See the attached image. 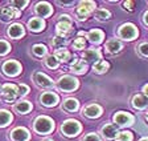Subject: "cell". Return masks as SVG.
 <instances>
[{"label":"cell","mask_w":148,"mask_h":141,"mask_svg":"<svg viewBox=\"0 0 148 141\" xmlns=\"http://www.w3.org/2000/svg\"><path fill=\"white\" fill-rule=\"evenodd\" d=\"M143 22H144L145 25H148V11L144 13V16H143Z\"/></svg>","instance_id":"obj_41"},{"label":"cell","mask_w":148,"mask_h":141,"mask_svg":"<svg viewBox=\"0 0 148 141\" xmlns=\"http://www.w3.org/2000/svg\"><path fill=\"white\" fill-rule=\"evenodd\" d=\"M122 43H120L119 40H116V39H111V40H108L107 43H106L105 45V49L107 51V52H110V53H116V52H119L120 49H122Z\"/></svg>","instance_id":"obj_21"},{"label":"cell","mask_w":148,"mask_h":141,"mask_svg":"<svg viewBox=\"0 0 148 141\" xmlns=\"http://www.w3.org/2000/svg\"><path fill=\"white\" fill-rule=\"evenodd\" d=\"M40 101L45 107H56L58 103V96L54 92H44L40 96Z\"/></svg>","instance_id":"obj_12"},{"label":"cell","mask_w":148,"mask_h":141,"mask_svg":"<svg viewBox=\"0 0 148 141\" xmlns=\"http://www.w3.org/2000/svg\"><path fill=\"white\" fill-rule=\"evenodd\" d=\"M32 51H33V53L36 55V56L42 57V56H45V55H46L48 48H46L45 45H42V44H36V45L32 48Z\"/></svg>","instance_id":"obj_30"},{"label":"cell","mask_w":148,"mask_h":141,"mask_svg":"<svg viewBox=\"0 0 148 141\" xmlns=\"http://www.w3.org/2000/svg\"><path fill=\"white\" fill-rule=\"evenodd\" d=\"M31 109H32V105H31V103L27 101V100L20 101V103L15 104V110L16 112H18L20 115H25V113H28Z\"/></svg>","instance_id":"obj_25"},{"label":"cell","mask_w":148,"mask_h":141,"mask_svg":"<svg viewBox=\"0 0 148 141\" xmlns=\"http://www.w3.org/2000/svg\"><path fill=\"white\" fill-rule=\"evenodd\" d=\"M18 96V89L15 84H5L1 88V99L5 103H12Z\"/></svg>","instance_id":"obj_6"},{"label":"cell","mask_w":148,"mask_h":141,"mask_svg":"<svg viewBox=\"0 0 148 141\" xmlns=\"http://www.w3.org/2000/svg\"><path fill=\"white\" fill-rule=\"evenodd\" d=\"M73 28H71V19L70 16L68 15H61L58 19V23H57V35L61 36V38H65L68 35L71 33Z\"/></svg>","instance_id":"obj_4"},{"label":"cell","mask_w":148,"mask_h":141,"mask_svg":"<svg viewBox=\"0 0 148 141\" xmlns=\"http://www.w3.org/2000/svg\"><path fill=\"white\" fill-rule=\"evenodd\" d=\"M34 12H36V15L40 16V19H41V17H48V16H50L53 10L48 3H37L36 7H34Z\"/></svg>","instance_id":"obj_16"},{"label":"cell","mask_w":148,"mask_h":141,"mask_svg":"<svg viewBox=\"0 0 148 141\" xmlns=\"http://www.w3.org/2000/svg\"><path fill=\"white\" fill-rule=\"evenodd\" d=\"M11 6H16V8L23 10L25 8V6H28V1H11Z\"/></svg>","instance_id":"obj_39"},{"label":"cell","mask_w":148,"mask_h":141,"mask_svg":"<svg viewBox=\"0 0 148 141\" xmlns=\"http://www.w3.org/2000/svg\"><path fill=\"white\" fill-rule=\"evenodd\" d=\"M148 105V101L145 97H143V96H140V94H136V96H134L132 99V107L136 108V109H144L145 107Z\"/></svg>","instance_id":"obj_24"},{"label":"cell","mask_w":148,"mask_h":141,"mask_svg":"<svg viewBox=\"0 0 148 141\" xmlns=\"http://www.w3.org/2000/svg\"><path fill=\"white\" fill-rule=\"evenodd\" d=\"M65 44H66V39L61 38V36H57V38H54L52 40L50 45H52L53 48H57V49H60V47H64Z\"/></svg>","instance_id":"obj_33"},{"label":"cell","mask_w":148,"mask_h":141,"mask_svg":"<svg viewBox=\"0 0 148 141\" xmlns=\"http://www.w3.org/2000/svg\"><path fill=\"white\" fill-rule=\"evenodd\" d=\"M54 57L58 60V61H64V63H66V61H69V60H70V52H69L68 49L60 48V49H57Z\"/></svg>","instance_id":"obj_28"},{"label":"cell","mask_w":148,"mask_h":141,"mask_svg":"<svg viewBox=\"0 0 148 141\" xmlns=\"http://www.w3.org/2000/svg\"><path fill=\"white\" fill-rule=\"evenodd\" d=\"M82 115L86 117H90V119L99 117L102 115V107H99L98 104H90L86 108H83Z\"/></svg>","instance_id":"obj_15"},{"label":"cell","mask_w":148,"mask_h":141,"mask_svg":"<svg viewBox=\"0 0 148 141\" xmlns=\"http://www.w3.org/2000/svg\"><path fill=\"white\" fill-rule=\"evenodd\" d=\"M81 141H101V138H99V136L97 133H89L85 137H82Z\"/></svg>","instance_id":"obj_36"},{"label":"cell","mask_w":148,"mask_h":141,"mask_svg":"<svg viewBox=\"0 0 148 141\" xmlns=\"http://www.w3.org/2000/svg\"><path fill=\"white\" fill-rule=\"evenodd\" d=\"M143 92H144V94H145V96H147V97H148V84L143 87Z\"/></svg>","instance_id":"obj_42"},{"label":"cell","mask_w":148,"mask_h":141,"mask_svg":"<svg viewBox=\"0 0 148 141\" xmlns=\"http://www.w3.org/2000/svg\"><path fill=\"white\" fill-rule=\"evenodd\" d=\"M9 137L12 138V141H28L29 137H31V135H29V132L25 128L18 126V128H15L9 133Z\"/></svg>","instance_id":"obj_11"},{"label":"cell","mask_w":148,"mask_h":141,"mask_svg":"<svg viewBox=\"0 0 148 141\" xmlns=\"http://www.w3.org/2000/svg\"><path fill=\"white\" fill-rule=\"evenodd\" d=\"M114 122L119 126H128L134 124V116L127 112H118L114 115Z\"/></svg>","instance_id":"obj_9"},{"label":"cell","mask_w":148,"mask_h":141,"mask_svg":"<svg viewBox=\"0 0 148 141\" xmlns=\"http://www.w3.org/2000/svg\"><path fill=\"white\" fill-rule=\"evenodd\" d=\"M33 80H34V83L41 88H52L53 85H54L53 81H52V78L48 77V76L42 72H36L34 73Z\"/></svg>","instance_id":"obj_13"},{"label":"cell","mask_w":148,"mask_h":141,"mask_svg":"<svg viewBox=\"0 0 148 141\" xmlns=\"http://www.w3.org/2000/svg\"><path fill=\"white\" fill-rule=\"evenodd\" d=\"M108 68H110V64L107 61H103V60H99L92 65V71L95 73H105L108 71Z\"/></svg>","instance_id":"obj_27"},{"label":"cell","mask_w":148,"mask_h":141,"mask_svg":"<svg viewBox=\"0 0 148 141\" xmlns=\"http://www.w3.org/2000/svg\"><path fill=\"white\" fill-rule=\"evenodd\" d=\"M139 141H148V137H143L142 140H139Z\"/></svg>","instance_id":"obj_43"},{"label":"cell","mask_w":148,"mask_h":141,"mask_svg":"<svg viewBox=\"0 0 148 141\" xmlns=\"http://www.w3.org/2000/svg\"><path fill=\"white\" fill-rule=\"evenodd\" d=\"M1 69H3L4 75L13 77V76H17L18 73L21 72V65L17 61H15V60H8V61H5L3 64V68Z\"/></svg>","instance_id":"obj_8"},{"label":"cell","mask_w":148,"mask_h":141,"mask_svg":"<svg viewBox=\"0 0 148 141\" xmlns=\"http://www.w3.org/2000/svg\"><path fill=\"white\" fill-rule=\"evenodd\" d=\"M101 133L106 140H114L118 135V126L115 124H105L101 128Z\"/></svg>","instance_id":"obj_14"},{"label":"cell","mask_w":148,"mask_h":141,"mask_svg":"<svg viewBox=\"0 0 148 141\" xmlns=\"http://www.w3.org/2000/svg\"><path fill=\"white\" fill-rule=\"evenodd\" d=\"M132 133L131 132H127V131H123V132H119L115 137L116 141H132Z\"/></svg>","instance_id":"obj_31"},{"label":"cell","mask_w":148,"mask_h":141,"mask_svg":"<svg viewBox=\"0 0 148 141\" xmlns=\"http://www.w3.org/2000/svg\"><path fill=\"white\" fill-rule=\"evenodd\" d=\"M12 121V115L5 109H0V128H4Z\"/></svg>","instance_id":"obj_26"},{"label":"cell","mask_w":148,"mask_h":141,"mask_svg":"<svg viewBox=\"0 0 148 141\" xmlns=\"http://www.w3.org/2000/svg\"><path fill=\"white\" fill-rule=\"evenodd\" d=\"M79 107V103L75 99H66L62 103V109H65L66 112H75Z\"/></svg>","instance_id":"obj_23"},{"label":"cell","mask_w":148,"mask_h":141,"mask_svg":"<svg viewBox=\"0 0 148 141\" xmlns=\"http://www.w3.org/2000/svg\"><path fill=\"white\" fill-rule=\"evenodd\" d=\"M139 52H140V55H143V56L148 57V43H143L139 45Z\"/></svg>","instance_id":"obj_37"},{"label":"cell","mask_w":148,"mask_h":141,"mask_svg":"<svg viewBox=\"0 0 148 141\" xmlns=\"http://www.w3.org/2000/svg\"><path fill=\"white\" fill-rule=\"evenodd\" d=\"M95 7L97 6H95V3H94V1H81L79 6H78V8H77L78 19H81V20L86 19L87 16H89L94 10H95Z\"/></svg>","instance_id":"obj_7"},{"label":"cell","mask_w":148,"mask_h":141,"mask_svg":"<svg viewBox=\"0 0 148 141\" xmlns=\"http://www.w3.org/2000/svg\"><path fill=\"white\" fill-rule=\"evenodd\" d=\"M78 85H79V83H78L77 78L73 77V76H69V75L60 77V80L57 81V87H58V89L62 91V92H66V93L75 91V89L78 88Z\"/></svg>","instance_id":"obj_2"},{"label":"cell","mask_w":148,"mask_h":141,"mask_svg":"<svg viewBox=\"0 0 148 141\" xmlns=\"http://www.w3.org/2000/svg\"><path fill=\"white\" fill-rule=\"evenodd\" d=\"M123 6H124V10L134 11V6H135V3H134V1H124Z\"/></svg>","instance_id":"obj_40"},{"label":"cell","mask_w":148,"mask_h":141,"mask_svg":"<svg viewBox=\"0 0 148 141\" xmlns=\"http://www.w3.org/2000/svg\"><path fill=\"white\" fill-rule=\"evenodd\" d=\"M118 36L123 40H134L138 36V29L134 24L126 23V24L120 25V28L118 29Z\"/></svg>","instance_id":"obj_5"},{"label":"cell","mask_w":148,"mask_h":141,"mask_svg":"<svg viewBox=\"0 0 148 141\" xmlns=\"http://www.w3.org/2000/svg\"><path fill=\"white\" fill-rule=\"evenodd\" d=\"M71 45H73L74 49H83L85 45H86V40L82 39V38H77V39H74V41L71 43Z\"/></svg>","instance_id":"obj_34"},{"label":"cell","mask_w":148,"mask_h":141,"mask_svg":"<svg viewBox=\"0 0 148 141\" xmlns=\"http://www.w3.org/2000/svg\"><path fill=\"white\" fill-rule=\"evenodd\" d=\"M20 16V11L15 10L13 7H3L0 8V19L3 22H9L12 19H16Z\"/></svg>","instance_id":"obj_10"},{"label":"cell","mask_w":148,"mask_h":141,"mask_svg":"<svg viewBox=\"0 0 148 141\" xmlns=\"http://www.w3.org/2000/svg\"><path fill=\"white\" fill-rule=\"evenodd\" d=\"M7 33H8L9 38H12V39H20L21 36H24L25 31H24V27H23L21 24L15 23V24H12V25H9L8 27Z\"/></svg>","instance_id":"obj_17"},{"label":"cell","mask_w":148,"mask_h":141,"mask_svg":"<svg viewBox=\"0 0 148 141\" xmlns=\"http://www.w3.org/2000/svg\"><path fill=\"white\" fill-rule=\"evenodd\" d=\"M95 17L99 22H106V20H108L111 17V13L105 8H101V10H98L95 12Z\"/></svg>","instance_id":"obj_29"},{"label":"cell","mask_w":148,"mask_h":141,"mask_svg":"<svg viewBox=\"0 0 148 141\" xmlns=\"http://www.w3.org/2000/svg\"><path fill=\"white\" fill-rule=\"evenodd\" d=\"M33 129L40 135L50 133L54 129V121L48 116H38L33 122Z\"/></svg>","instance_id":"obj_1"},{"label":"cell","mask_w":148,"mask_h":141,"mask_svg":"<svg viewBox=\"0 0 148 141\" xmlns=\"http://www.w3.org/2000/svg\"><path fill=\"white\" fill-rule=\"evenodd\" d=\"M42 141H53V140H52V138H44Z\"/></svg>","instance_id":"obj_44"},{"label":"cell","mask_w":148,"mask_h":141,"mask_svg":"<svg viewBox=\"0 0 148 141\" xmlns=\"http://www.w3.org/2000/svg\"><path fill=\"white\" fill-rule=\"evenodd\" d=\"M18 96H25V94L29 92V88H28V85L25 84H21V85H18Z\"/></svg>","instance_id":"obj_38"},{"label":"cell","mask_w":148,"mask_h":141,"mask_svg":"<svg viewBox=\"0 0 148 141\" xmlns=\"http://www.w3.org/2000/svg\"><path fill=\"white\" fill-rule=\"evenodd\" d=\"M81 131H82V126L77 120H66L61 125V132L66 137H75Z\"/></svg>","instance_id":"obj_3"},{"label":"cell","mask_w":148,"mask_h":141,"mask_svg":"<svg viewBox=\"0 0 148 141\" xmlns=\"http://www.w3.org/2000/svg\"><path fill=\"white\" fill-rule=\"evenodd\" d=\"M82 57L86 61H89V63H92V61H99L102 57V53L99 49H94V48H91V49H86L85 52L82 53Z\"/></svg>","instance_id":"obj_18"},{"label":"cell","mask_w":148,"mask_h":141,"mask_svg":"<svg viewBox=\"0 0 148 141\" xmlns=\"http://www.w3.org/2000/svg\"><path fill=\"white\" fill-rule=\"evenodd\" d=\"M11 51V45L5 40H0V56H4Z\"/></svg>","instance_id":"obj_35"},{"label":"cell","mask_w":148,"mask_h":141,"mask_svg":"<svg viewBox=\"0 0 148 141\" xmlns=\"http://www.w3.org/2000/svg\"><path fill=\"white\" fill-rule=\"evenodd\" d=\"M28 28L31 29L32 32H40L45 28V22L40 17H33L28 22Z\"/></svg>","instance_id":"obj_19"},{"label":"cell","mask_w":148,"mask_h":141,"mask_svg":"<svg viewBox=\"0 0 148 141\" xmlns=\"http://www.w3.org/2000/svg\"><path fill=\"white\" fill-rule=\"evenodd\" d=\"M145 119H147V121H148V112H145Z\"/></svg>","instance_id":"obj_45"},{"label":"cell","mask_w":148,"mask_h":141,"mask_svg":"<svg viewBox=\"0 0 148 141\" xmlns=\"http://www.w3.org/2000/svg\"><path fill=\"white\" fill-rule=\"evenodd\" d=\"M103 38H105V33H103L101 29H91V31L87 33V39L94 44H99L103 40Z\"/></svg>","instance_id":"obj_22"},{"label":"cell","mask_w":148,"mask_h":141,"mask_svg":"<svg viewBox=\"0 0 148 141\" xmlns=\"http://www.w3.org/2000/svg\"><path fill=\"white\" fill-rule=\"evenodd\" d=\"M70 71L71 72H74V73L81 75V73H85L87 71V65H86V63H85L83 60L74 59V61L71 63V65H70Z\"/></svg>","instance_id":"obj_20"},{"label":"cell","mask_w":148,"mask_h":141,"mask_svg":"<svg viewBox=\"0 0 148 141\" xmlns=\"http://www.w3.org/2000/svg\"><path fill=\"white\" fill-rule=\"evenodd\" d=\"M45 65L48 67V68H50V69H56V68H58L60 61L56 59L54 56H48L46 57V60H45Z\"/></svg>","instance_id":"obj_32"}]
</instances>
